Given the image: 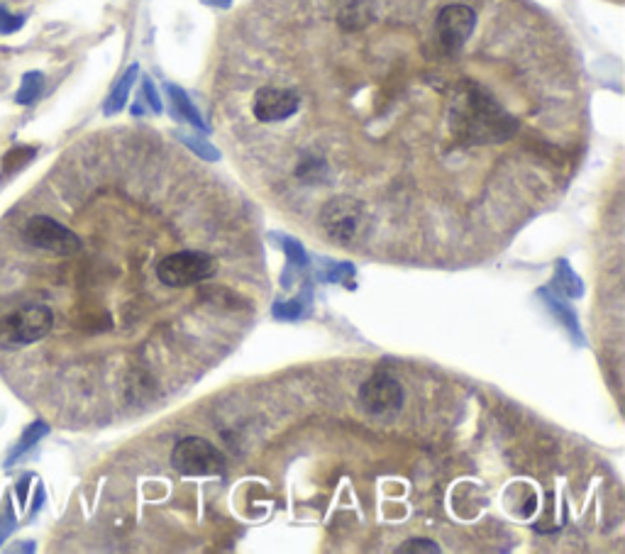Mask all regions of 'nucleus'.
<instances>
[{
    "label": "nucleus",
    "instance_id": "obj_1",
    "mask_svg": "<svg viewBox=\"0 0 625 554\" xmlns=\"http://www.w3.org/2000/svg\"><path fill=\"white\" fill-rule=\"evenodd\" d=\"M320 227L335 245L355 247L369 235L372 218H369V208L359 198L340 193L320 208Z\"/></svg>",
    "mask_w": 625,
    "mask_h": 554
},
{
    "label": "nucleus",
    "instance_id": "obj_2",
    "mask_svg": "<svg viewBox=\"0 0 625 554\" xmlns=\"http://www.w3.org/2000/svg\"><path fill=\"white\" fill-rule=\"evenodd\" d=\"M225 464V454L203 437H184L171 452V467L184 476L223 474Z\"/></svg>",
    "mask_w": 625,
    "mask_h": 554
},
{
    "label": "nucleus",
    "instance_id": "obj_3",
    "mask_svg": "<svg viewBox=\"0 0 625 554\" xmlns=\"http://www.w3.org/2000/svg\"><path fill=\"white\" fill-rule=\"evenodd\" d=\"M215 274V259L203 252H176L162 259L157 276L164 286L184 288L201 284Z\"/></svg>",
    "mask_w": 625,
    "mask_h": 554
},
{
    "label": "nucleus",
    "instance_id": "obj_4",
    "mask_svg": "<svg viewBox=\"0 0 625 554\" xmlns=\"http://www.w3.org/2000/svg\"><path fill=\"white\" fill-rule=\"evenodd\" d=\"M359 403L369 415L386 418L401 411L403 389L401 384L389 374H374L359 386Z\"/></svg>",
    "mask_w": 625,
    "mask_h": 554
},
{
    "label": "nucleus",
    "instance_id": "obj_5",
    "mask_svg": "<svg viewBox=\"0 0 625 554\" xmlns=\"http://www.w3.org/2000/svg\"><path fill=\"white\" fill-rule=\"evenodd\" d=\"M42 91H44V74L42 71H27V74L22 76L18 93H15V103L18 105L37 103V98L42 96Z\"/></svg>",
    "mask_w": 625,
    "mask_h": 554
},
{
    "label": "nucleus",
    "instance_id": "obj_6",
    "mask_svg": "<svg viewBox=\"0 0 625 554\" xmlns=\"http://www.w3.org/2000/svg\"><path fill=\"white\" fill-rule=\"evenodd\" d=\"M135 76H137V66H132V69L127 71L123 79H120L118 86H115V91L110 93L108 101H105V105H103L105 115H115L118 110H123V105L127 101V93H130L132 83H135Z\"/></svg>",
    "mask_w": 625,
    "mask_h": 554
},
{
    "label": "nucleus",
    "instance_id": "obj_7",
    "mask_svg": "<svg viewBox=\"0 0 625 554\" xmlns=\"http://www.w3.org/2000/svg\"><path fill=\"white\" fill-rule=\"evenodd\" d=\"M47 432H49V425H47V423H42V420H37V423H32L30 428L25 430V435L20 437L18 447H15V450L10 452V457H8V467H10V464L18 462V459H20L22 454H25L27 450H30V447H35V442H37V440H42V437L47 435Z\"/></svg>",
    "mask_w": 625,
    "mask_h": 554
},
{
    "label": "nucleus",
    "instance_id": "obj_8",
    "mask_svg": "<svg viewBox=\"0 0 625 554\" xmlns=\"http://www.w3.org/2000/svg\"><path fill=\"white\" fill-rule=\"evenodd\" d=\"M35 154H37L35 147H15V149H10V152L3 157V179H8V176L18 174L22 166L30 164L32 159H35Z\"/></svg>",
    "mask_w": 625,
    "mask_h": 554
},
{
    "label": "nucleus",
    "instance_id": "obj_9",
    "mask_svg": "<svg viewBox=\"0 0 625 554\" xmlns=\"http://www.w3.org/2000/svg\"><path fill=\"white\" fill-rule=\"evenodd\" d=\"M22 25H25V15H15L5 5H0V35H13L22 30Z\"/></svg>",
    "mask_w": 625,
    "mask_h": 554
},
{
    "label": "nucleus",
    "instance_id": "obj_10",
    "mask_svg": "<svg viewBox=\"0 0 625 554\" xmlns=\"http://www.w3.org/2000/svg\"><path fill=\"white\" fill-rule=\"evenodd\" d=\"M398 552L401 554H438L440 552V547L435 545L433 540H411V542H406V545L403 547H398Z\"/></svg>",
    "mask_w": 625,
    "mask_h": 554
},
{
    "label": "nucleus",
    "instance_id": "obj_11",
    "mask_svg": "<svg viewBox=\"0 0 625 554\" xmlns=\"http://www.w3.org/2000/svg\"><path fill=\"white\" fill-rule=\"evenodd\" d=\"M169 91H171V98H174V105H176V108H179V110H181V113H184V115H186V118H188V120H191V123H193V125L203 127V125H201V120H198L196 110H193V108H191V103H188V101H186V96H184V93H181V91H179V88H169Z\"/></svg>",
    "mask_w": 625,
    "mask_h": 554
},
{
    "label": "nucleus",
    "instance_id": "obj_12",
    "mask_svg": "<svg viewBox=\"0 0 625 554\" xmlns=\"http://www.w3.org/2000/svg\"><path fill=\"white\" fill-rule=\"evenodd\" d=\"M208 3H215V5H228L230 0H208Z\"/></svg>",
    "mask_w": 625,
    "mask_h": 554
}]
</instances>
